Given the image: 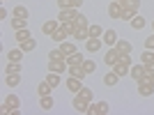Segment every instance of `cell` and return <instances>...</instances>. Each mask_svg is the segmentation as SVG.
I'll list each match as a JSON object with an SVG mask.
<instances>
[{"label":"cell","instance_id":"30bf717a","mask_svg":"<svg viewBox=\"0 0 154 115\" xmlns=\"http://www.w3.org/2000/svg\"><path fill=\"white\" fill-rule=\"evenodd\" d=\"M101 42H103V39L90 37L88 42H85V51H88V53H99V51H101Z\"/></svg>","mask_w":154,"mask_h":115},{"label":"cell","instance_id":"1f68e13d","mask_svg":"<svg viewBox=\"0 0 154 115\" xmlns=\"http://www.w3.org/2000/svg\"><path fill=\"white\" fill-rule=\"evenodd\" d=\"M48 60H67V55L60 51V46H58V48H51V51H48Z\"/></svg>","mask_w":154,"mask_h":115},{"label":"cell","instance_id":"8992f818","mask_svg":"<svg viewBox=\"0 0 154 115\" xmlns=\"http://www.w3.org/2000/svg\"><path fill=\"white\" fill-rule=\"evenodd\" d=\"M129 76H131L136 83H138V81L145 76V64H143V62H134L131 67H129Z\"/></svg>","mask_w":154,"mask_h":115},{"label":"cell","instance_id":"cb8c5ba5","mask_svg":"<svg viewBox=\"0 0 154 115\" xmlns=\"http://www.w3.org/2000/svg\"><path fill=\"white\" fill-rule=\"evenodd\" d=\"M21 71H23V67H21V62H12V60H7L5 74H21Z\"/></svg>","mask_w":154,"mask_h":115},{"label":"cell","instance_id":"7402d4cb","mask_svg":"<svg viewBox=\"0 0 154 115\" xmlns=\"http://www.w3.org/2000/svg\"><path fill=\"white\" fill-rule=\"evenodd\" d=\"M12 16H19V19H28L30 16V12H28V7L26 5H16L12 9Z\"/></svg>","mask_w":154,"mask_h":115},{"label":"cell","instance_id":"e575fe53","mask_svg":"<svg viewBox=\"0 0 154 115\" xmlns=\"http://www.w3.org/2000/svg\"><path fill=\"white\" fill-rule=\"evenodd\" d=\"M46 81H48L53 88H58V85H60V74H55V71H48V74H46Z\"/></svg>","mask_w":154,"mask_h":115},{"label":"cell","instance_id":"7dc6e473","mask_svg":"<svg viewBox=\"0 0 154 115\" xmlns=\"http://www.w3.org/2000/svg\"><path fill=\"white\" fill-rule=\"evenodd\" d=\"M152 81H154V76H152Z\"/></svg>","mask_w":154,"mask_h":115},{"label":"cell","instance_id":"83f0119b","mask_svg":"<svg viewBox=\"0 0 154 115\" xmlns=\"http://www.w3.org/2000/svg\"><path fill=\"white\" fill-rule=\"evenodd\" d=\"M12 28L14 30H23V28H28V19H19V16H12Z\"/></svg>","mask_w":154,"mask_h":115},{"label":"cell","instance_id":"d6a6232c","mask_svg":"<svg viewBox=\"0 0 154 115\" xmlns=\"http://www.w3.org/2000/svg\"><path fill=\"white\" fill-rule=\"evenodd\" d=\"M14 39H16V42H26V39H30V30H28V28H23V30H16V35H14Z\"/></svg>","mask_w":154,"mask_h":115},{"label":"cell","instance_id":"f546056e","mask_svg":"<svg viewBox=\"0 0 154 115\" xmlns=\"http://www.w3.org/2000/svg\"><path fill=\"white\" fill-rule=\"evenodd\" d=\"M21 48H23V51H26V53H32V51H35V48H37V42H35V39H26V42H21Z\"/></svg>","mask_w":154,"mask_h":115},{"label":"cell","instance_id":"ba28073f","mask_svg":"<svg viewBox=\"0 0 154 115\" xmlns=\"http://www.w3.org/2000/svg\"><path fill=\"white\" fill-rule=\"evenodd\" d=\"M69 69L67 60H48V71H55V74H64Z\"/></svg>","mask_w":154,"mask_h":115},{"label":"cell","instance_id":"d6986e66","mask_svg":"<svg viewBox=\"0 0 154 115\" xmlns=\"http://www.w3.org/2000/svg\"><path fill=\"white\" fill-rule=\"evenodd\" d=\"M23 55H26V51H23V48H12V51L7 53V60H12V62H21V60H23Z\"/></svg>","mask_w":154,"mask_h":115},{"label":"cell","instance_id":"7c38bea8","mask_svg":"<svg viewBox=\"0 0 154 115\" xmlns=\"http://www.w3.org/2000/svg\"><path fill=\"white\" fill-rule=\"evenodd\" d=\"M60 51L64 53V55H71V53H76V42L74 39H64V42H60Z\"/></svg>","mask_w":154,"mask_h":115},{"label":"cell","instance_id":"5bb4252c","mask_svg":"<svg viewBox=\"0 0 154 115\" xmlns=\"http://www.w3.org/2000/svg\"><path fill=\"white\" fill-rule=\"evenodd\" d=\"M101 39H103V44H106V46H115L120 37H117L115 30H110V28H108V30H103V37Z\"/></svg>","mask_w":154,"mask_h":115},{"label":"cell","instance_id":"f35d334b","mask_svg":"<svg viewBox=\"0 0 154 115\" xmlns=\"http://www.w3.org/2000/svg\"><path fill=\"white\" fill-rule=\"evenodd\" d=\"M58 7L60 9H67V7H71V0H58Z\"/></svg>","mask_w":154,"mask_h":115},{"label":"cell","instance_id":"9a60e30c","mask_svg":"<svg viewBox=\"0 0 154 115\" xmlns=\"http://www.w3.org/2000/svg\"><path fill=\"white\" fill-rule=\"evenodd\" d=\"M81 88H83V81H81V78H74V76L67 78V90H69V92L76 95V92H81Z\"/></svg>","mask_w":154,"mask_h":115},{"label":"cell","instance_id":"44dd1931","mask_svg":"<svg viewBox=\"0 0 154 115\" xmlns=\"http://www.w3.org/2000/svg\"><path fill=\"white\" fill-rule=\"evenodd\" d=\"M103 83L108 85V88H113V85H117V83H120V76H117L115 71L110 69L108 74H106V76H103Z\"/></svg>","mask_w":154,"mask_h":115},{"label":"cell","instance_id":"f6af8a7d","mask_svg":"<svg viewBox=\"0 0 154 115\" xmlns=\"http://www.w3.org/2000/svg\"><path fill=\"white\" fill-rule=\"evenodd\" d=\"M152 30H154V21H152Z\"/></svg>","mask_w":154,"mask_h":115},{"label":"cell","instance_id":"ee69618b","mask_svg":"<svg viewBox=\"0 0 154 115\" xmlns=\"http://www.w3.org/2000/svg\"><path fill=\"white\" fill-rule=\"evenodd\" d=\"M7 16H9V14H7V9H5V7H2V9H0V19L5 21V19H7Z\"/></svg>","mask_w":154,"mask_h":115},{"label":"cell","instance_id":"bcb514c9","mask_svg":"<svg viewBox=\"0 0 154 115\" xmlns=\"http://www.w3.org/2000/svg\"><path fill=\"white\" fill-rule=\"evenodd\" d=\"M117 2H122V0H117Z\"/></svg>","mask_w":154,"mask_h":115},{"label":"cell","instance_id":"5b68a950","mask_svg":"<svg viewBox=\"0 0 154 115\" xmlns=\"http://www.w3.org/2000/svg\"><path fill=\"white\" fill-rule=\"evenodd\" d=\"M110 110V106L106 101H90V110L88 113L90 115H106Z\"/></svg>","mask_w":154,"mask_h":115},{"label":"cell","instance_id":"d4e9b609","mask_svg":"<svg viewBox=\"0 0 154 115\" xmlns=\"http://www.w3.org/2000/svg\"><path fill=\"white\" fill-rule=\"evenodd\" d=\"M83 60H85V58H83V53H81V51L67 55V64H69V67H71V64H83Z\"/></svg>","mask_w":154,"mask_h":115},{"label":"cell","instance_id":"484cf974","mask_svg":"<svg viewBox=\"0 0 154 115\" xmlns=\"http://www.w3.org/2000/svg\"><path fill=\"white\" fill-rule=\"evenodd\" d=\"M140 62L143 64H152L154 62V48H145V51L140 53Z\"/></svg>","mask_w":154,"mask_h":115},{"label":"cell","instance_id":"8d00e7d4","mask_svg":"<svg viewBox=\"0 0 154 115\" xmlns=\"http://www.w3.org/2000/svg\"><path fill=\"white\" fill-rule=\"evenodd\" d=\"M90 37L101 39V37H103V30H101V26H90Z\"/></svg>","mask_w":154,"mask_h":115},{"label":"cell","instance_id":"2e32d148","mask_svg":"<svg viewBox=\"0 0 154 115\" xmlns=\"http://www.w3.org/2000/svg\"><path fill=\"white\" fill-rule=\"evenodd\" d=\"M122 9H124V7L120 5L117 0H113V2L108 5V16H110V19H120V14H122Z\"/></svg>","mask_w":154,"mask_h":115},{"label":"cell","instance_id":"7a4b0ae2","mask_svg":"<svg viewBox=\"0 0 154 115\" xmlns=\"http://www.w3.org/2000/svg\"><path fill=\"white\" fill-rule=\"evenodd\" d=\"M71 39H74V42H88V39H90V26L76 23V28L71 30Z\"/></svg>","mask_w":154,"mask_h":115},{"label":"cell","instance_id":"8fae6325","mask_svg":"<svg viewBox=\"0 0 154 115\" xmlns=\"http://www.w3.org/2000/svg\"><path fill=\"white\" fill-rule=\"evenodd\" d=\"M117 60H120V53H117L115 48H113V46H110L108 51L103 53V62L108 64V67H113V64H117Z\"/></svg>","mask_w":154,"mask_h":115},{"label":"cell","instance_id":"52a82bcc","mask_svg":"<svg viewBox=\"0 0 154 115\" xmlns=\"http://www.w3.org/2000/svg\"><path fill=\"white\" fill-rule=\"evenodd\" d=\"M138 95L152 97L154 95V81H138Z\"/></svg>","mask_w":154,"mask_h":115},{"label":"cell","instance_id":"4dcf8cb0","mask_svg":"<svg viewBox=\"0 0 154 115\" xmlns=\"http://www.w3.org/2000/svg\"><path fill=\"white\" fill-rule=\"evenodd\" d=\"M120 5L127 9H134V12H140V0H122Z\"/></svg>","mask_w":154,"mask_h":115},{"label":"cell","instance_id":"e0dca14e","mask_svg":"<svg viewBox=\"0 0 154 115\" xmlns=\"http://www.w3.org/2000/svg\"><path fill=\"white\" fill-rule=\"evenodd\" d=\"M117 53H131L134 51V46H131V42H127V39H117V44L113 46Z\"/></svg>","mask_w":154,"mask_h":115},{"label":"cell","instance_id":"4fadbf2b","mask_svg":"<svg viewBox=\"0 0 154 115\" xmlns=\"http://www.w3.org/2000/svg\"><path fill=\"white\" fill-rule=\"evenodd\" d=\"M67 74H69V76H74V78H81V81L88 76V71L83 69V64H71L69 69H67Z\"/></svg>","mask_w":154,"mask_h":115},{"label":"cell","instance_id":"ac0fdd59","mask_svg":"<svg viewBox=\"0 0 154 115\" xmlns=\"http://www.w3.org/2000/svg\"><path fill=\"white\" fill-rule=\"evenodd\" d=\"M53 106H55V101H53V97H51V95L39 97V108H42V110H51Z\"/></svg>","mask_w":154,"mask_h":115},{"label":"cell","instance_id":"836d02e7","mask_svg":"<svg viewBox=\"0 0 154 115\" xmlns=\"http://www.w3.org/2000/svg\"><path fill=\"white\" fill-rule=\"evenodd\" d=\"M83 69L88 71V74H94V71H97V62L90 60V58H85V60H83Z\"/></svg>","mask_w":154,"mask_h":115},{"label":"cell","instance_id":"6da1fadb","mask_svg":"<svg viewBox=\"0 0 154 115\" xmlns=\"http://www.w3.org/2000/svg\"><path fill=\"white\" fill-rule=\"evenodd\" d=\"M19 108H21V99L16 95H7L5 97V104H2V113L16 115V113H19Z\"/></svg>","mask_w":154,"mask_h":115},{"label":"cell","instance_id":"603a6c76","mask_svg":"<svg viewBox=\"0 0 154 115\" xmlns=\"http://www.w3.org/2000/svg\"><path fill=\"white\" fill-rule=\"evenodd\" d=\"M5 83L7 88H16L21 83V74H5Z\"/></svg>","mask_w":154,"mask_h":115},{"label":"cell","instance_id":"9c48e42d","mask_svg":"<svg viewBox=\"0 0 154 115\" xmlns=\"http://www.w3.org/2000/svg\"><path fill=\"white\" fill-rule=\"evenodd\" d=\"M58 28H60V21H55V19H48V21H44V23H42V32H44V35H48V37H51Z\"/></svg>","mask_w":154,"mask_h":115},{"label":"cell","instance_id":"74e56055","mask_svg":"<svg viewBox=\"0 0 154 115\" xmlns=\"http://www.w3.org/2000/svg\"><path fill=\"white\" fill-rule=\"evenodd\" d=\"M76 95H78V97H83V99H88V101H92V90H90V88H85V85L81 88V92H76Z\"/></svg>","mask_w":154,"mask_h":115},{"label":"cell","instance_id":"b9f144b4","mask_svg":"<svg viewBox=\"0 0 154 115\" xmlns=\"http://www.w3.org/2000/svg\"><path fill=\"white\" fill-rule=\"evenodd\" d=\"M145 71H147L149 76H154V62L152 64H145Z\"/></svg>","mask_w":154,"mask_h":115},{"label":"cell","instance_id":"ab89813d","mask_svg":"<svg viewBox=\"0 0 154 115\" xmlns=\"http://www.w3.org/2000/svg\"><path fill=\"white\" fill-rule=\"evenodd\" d=\"M145 48H154V35H149V37L145 39Z\"/></svg>","mask_w":154,"mask_h":115},{"label":"cell","instance_id":"277c9868","mask_svg":"<svg viewBox=\"0 0 154 115\" xmlns=\"http://www.w3.org/2000/svg\"><path fill=\"white\" fill-rule=\"evenodd\" d=\"M71 106H74V110H76V113H83V115L90 110V101H88V99H83V97H78V95H74Z\"/></svg>","mask_w":154,"mask_h":115},{"label":"cell","instance_id":"ffe728a7","mask_svg":"<svg viewBox=\"0 0 154 115\" xmlns=\"http://www.w3.org/2000/svg\"><path fill=\"white\" fill-rule=\"evenodd\" d=\"M51 92H53V85L44 78V81L37 85V95H39V97H44V95H51Z\"/></svg>","mask_w":154,"mask_h":115},{"label":"cell","instance_id":"3957f363","mask_svg":"<svg viewBox=\"0 0 154 115\" xmlns=\"http://www.w3.org/2000/svg\"><path fill=\"white\" fill-rule=\"evenodd\" d=\"M78 9L76 7H67V9H60V14H58V21L60 23H67V21H76L78 19Z\"/></svg>","mask_w":154,"mask_h":115},{"label":"cell","instance_id":"4316f807","mask_svg":"<svg viewBox=\"0 0 154 115\" xmlns=\"http://www.w3.org/2000/svg\"><path fill=\"white\" fill-rule=\"evenodd\" d=\"M129 23H131V28H134V30H143V28L147 26V21L143 19V16H138V14H136V16L129 21Z\"/></svg>","mask_w":154,"mask_h":115},{"label":"cell","instance_id":"60d3db41","mask_svg":"<svg viewBox=\"0 0 154 115\" xmlns=\"http://www.w3.org/2000/svg\"><path fill=\"white\" fill-rule=\"evenodd\" d=\"M76 23H81V26H90V23H88V19H85L83 14H78V19H76Z\"/></svg>","mask_w":154,"mask_h":115},{"label":"cell","instance_id":"d590c367","mask_svg":"<svg viewBox=\"0 0 154 115\" xmlns=\"http://www.w3.org/2000/svg\"><path fill=\"white\" fill-rule=\"evenodd\" d=\"M136 14H138V12H134V9H127V7H124L122 14H120V21H131Z\"/></svg>","mask_w":154,"mask_h":115},{"label":"cell","instance_id":"7bdbcfd3","mask_svg":"<svg viewBox=\"0 0 154 115\" xmlns=\"http://www.w3.org/2000/svg\"><path fill=\"white\" fill-rule=\"evenodd\" d=\"M81 5H83V0H71V7H76V9H81Z\"/></svg>","mask_w":154,"mask_h":115},{"label":"cell","instance_id":"f1b7e54d","mask_svg":"<svg viewBox=\"0 0 154 115\" xmlns=\"http://www.w3.org/2000/svg\"><path fill=\"white\" fill-rule=\"evenodd\" d=\"M110 69L115 71V74H117V76H120V78H122V76H129V67H127V64H122V62H117V64H113V67H110Z\"/></svg>","mask_w":154,"mask_h":115}]
</instances>
